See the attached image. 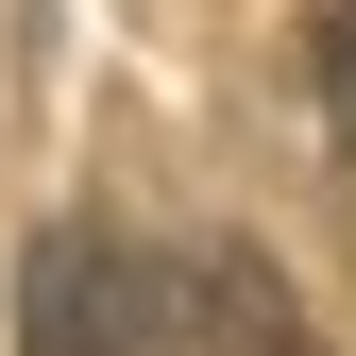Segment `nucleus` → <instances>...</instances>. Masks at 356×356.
Listing matches in <instances>:
<instances>
[{
  "label": "nucleus",
  "instance_id": "1",
  "mask_svg": "<svg viewBox=\"0 0 356 356\" xmlns=\"http://www.w3.org/2000/svg\"><path fill=\"white\" fill-rule=\"evenodd\" d=\"M17 356H187V272H153L102 220H51L17 272Z\"/></svg>",
  "mask_w": 356,
  "mask_h": 356
},
{
  "label": "nucleus",
  "instance_id": "2",
  "mask_svg": "<svg viewBox=\"0 0 356 356\" xmlns=\"http://www.w3.org/2000/svg\"><path fill=\"white\" fill-rule=\"evenodd\" d=\"M170 272H187V356H323L305 305H289V272L254 238H204V254H170Z\"/></svg>",
  "mask_w": 356,
  "mask_h": 356
},
{
  "label": "nucleus",
  "instance_id": "3",
  "mask_svg": "<svg viewBox=\"0 0 356 356\" xmlns=\"http://www.w3.org/2000/svg\"><path fill=\"white\" fill-rule=\"evenodd\" d=\"M305 85H323V136H339V187H356V0L305 17Z\"/></svg>",
  "mask_w": 356,
  "mask_h": 356
}]
</instances>
